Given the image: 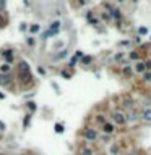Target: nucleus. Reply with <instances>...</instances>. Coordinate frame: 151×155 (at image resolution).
<instances>
[{
  "instance_id": "2eb2a0df",
  "label": "nucleus",
  "mask_w": 151,
  "mask_h": 155,
  "mask_svg": "<svg viewBox=\"0 0 151 155\" xmlns=\"http://www.w3.org/2000/svg\"><path fill=\"white\" fill-rule=\"evenodd\" d=\"M112 15H114V16H116V18H119V16H120V13H119V10H112Z\"/></svg>"
},
{
  "instance_id": "f03ea898",
  "label": "nucleus",
  "mask_w": 151,
  "mask_h": 155,
  "mask_svg": "<svg viewBox=\"0 0 151 155\" xmlns=\"http://www.w3.org/2000/svg\"><path fill=\"white\" fill-rule=\"evenodd\" d=\"M85 137L88 139V141H94V139L98 137V134H96V131H94V129H86L85 131Z\"/></svg>"
},
{
  "instance_id": "20e7f679",
  "label": "nucleus",
  "mask_w": 151,
  "mask_h": 155,
  "mask_svg": "<svg viewBox=\"0 0 151 155\" xmlns=\"http://www.w3.org/2000/svg\"><path fill=\"white\" fill-rule=\"evenodd\" d=\"M10 81H11L10 74H3V73H0V84H2V86L10 84Z\"/></svg>"
},
{
  "instance_id": "39448f33",
  "label": "nucleus",
  "mask_w": 151,
  "mask_h": 155,
  "mask_svg": "<svg viewBox=\"0 0 151 155\" xmlns=\"http://www.w3.org/2000/svg\"><path fill=\"white\" fill-rule=\"evenodd\" d=\"M135 70H137V73H145V70H146V65L145 63H137V66H135Z\"/></svg>"
},
{
  "instance_id": "9b49d317",
  "label": "nucleus",
  "mask_w": 151,
  "mask_h": 155,
  "mask_svg": "<svg viewBox=\"0 0 151 155\" xmlns=\"http://www.w3.org/2000/svg\"><path fill=\"white\" fill-rule=\"evenodd\" d=\"M55 131H57V133H63V126L62 125H55Z\"/></svg>"
},
{
  "instance_id": "7ed1b4c3",
  "label": "nucleus",
  "mask_w": 151,
  "mask_h": 155,
  "mask_svg": "<svg viewBox=\"0 0 151 155\" xmlns=\"http://www.w3.org/2000/svg\"><path fill=\"white\" fill-rule=\"evenodd\" d=\"M20 76H21V82H25V84H26V82H29L31 78H33L29 71H21V73H20Z\"/></svg>"
},
{
  "instance_id": "f3484780",
  "label": "nucleus",
  "mask_w": 151,
  "mask_h": 155,
  "mask_svg": "<svg viewBox=\"0 0 151 155\" xmlns=\"http://www.w3.org/2000/svg\"><path fill=\"white\" fill-rule=\"evenodd\" d=\"M5 8V0H0V10Z\"/></svg>"
},
{
  "instance_id": "4be33fe9",
  "label": "nucleus",
  "mask_w": 151,
  "mask_h": 155,
  "mask_svg": "<svg viewBox=\"0 0 151 155\" xmlns=\"http://www.w3.org/2000/svg\"><path fill=\"white\" fill-rule=\"evenodd\" d=\"M132 155H140V154H137V152H135V154H132Z\"/></svg>"
},
{
  "instance_id": "ddd939ff",
  "label": "nucleus",
  "mask_w": 151,
  "mask_h": 155,
  "mask_svg": "<svg viewBox=\"0 0 151 155\" xmlns=\"http://www.w3.org/2000/svg\"><path fill=\"white\" fill-rule=\"evenodd\" d=\"M145 79H146V81H151V73H145Z\"/></svg>"
},
{
  "instance_id": "9d476101",
  "label": "nucleus",
  "mask_w": 151,
  "mask_h": 155,
  "mask_svg": "<svg viewBox=\"0 0 151 155\" xmlns=\"http://www.w3.org/2000/svg\"><path fill=\"white\" fill-rule=\"evenodd\" d=\"M119 152V147L117 145H112V147H110V154H112V155H116Z\"/></svg>"
},
{
  "instance_id": "6e6552de",
  "label": "nucleus",
  "mask_w": 151,
  "mask_h": 155,
  "mask_svg": "<svg viewBox=\"0 0 151 155\" xmlns=\"http://www.w3.org/2000/svg\"><path fill=\"white\" fill-rule=\"evenodd\" d=\"M112 131H114V126H112V125H109V123H104V133L110 134Z\"/></svg>"
},
{
  "instance_id": "f8f14e48",
  "label": "nucleus",
  "mask_w": 151,
  "mask_h": 155,
  "mask_svg": "<svg viewBox=\"0 0 151 155\" xmlns=\"http://www.w3.org/2000/svg\"><path fill=\"white\" fill-rule=\"evenodd\" d=\"M65 55H67V52H65V50H62V53H59V55H57V57H55V58H57V60H59V58H63V57H65Z\"/></svg>"
},
{
  "instance_id": "412c9836",
  "label": "nucleus",
  "mask_w": 151,
  "mask_h": 155,
  "mask_svg": "<svg viewBox=\"0 0 151 155\" xmlns=\"http://www.w3.org/2000/svg\"><path fill=\"white\" fill-rule=\"evenodd\" d=\"M146 66H148V68H151V62H148V63H146Z\"/></svg>"
},
{
  "instance_id": "6ab92c4d",
  "label": "nucleus",
  "mask_w": 151,
  "mask_h": 155,
  "mask_svg": "<svg viewBox=\"0 0 151 155\" xmlns=\"http://www.w3.org/2000/svg\"><path fill=\"white\" fill-rule=\"evenodd\" d=\"M130 57H132V58H133V60H137V58H138V55H137V53H135V52H133V53H132V55H130Z\"/></svg>"
},
{
  "instance_id": "aec40b11",
  "label": "nucleus",
  "mask_w": 151,
  "mask_h": 155,
  "mask_svg": "<svg viewBox=\"0 0 151 155\" xmlns=\"http://www.w3.org/2000/svg\"><path fill=\"white\" fill-rule=\"evenodd\" d=\"M29 108H31V110H33V112H34V110H36V105H34V103H29Z\"/></svg>"
},
{
  "instance_id": "4468645a",
  "label": "nucleus",
  "mask_w": 151,
  "mask_h": 155,
  "mask_svg": "<svg viewBox=\"0 0 151 155\" xmlns=\"http://www.w3.org/2000/svg\"><path fill=\"white\" fill-rule=\"evenodd\" d=\"M23 125H25V126H28V125H29V115H28V116L25 118V121H23Z\"/></svg>"
},
{
  "instance_id": "1a4fd4ad",
  "label": "nucleus",
  "mask_w": 151,
  "mask_h": 155,
  "mask_svg": "<svg viewBox=\"0 0 151 155\" xmlns=\"http://www.w3.org/2000/svg\"><path fill=\"white\" fill-rule=\"evenodd\" d=\"M81 155H93V150H91V149H83Z\"/></svg>"
},
{
  "instance_id": "a211bd4d",
  "label": "nucleus",
  "mask_w": 151,
  "mask_h": 155,
  "mask_svg": "<svg viewBox=\"0 0 151 155\" xmlns=\"http://www.w3.org/2000/svg\"><path fill=\"white\" fill-rule=\"evenodd\" d=\"M91 62V57H85L83 58V63H89Z\"/></svg>"
},
{
  "instance_id": "0eeeda50",
  "label": "nucleus",
  "mask_w": 151,
  "mask_h": 155,
  "mask_svg": "<svg viewBox=\"0 0 151 155\" xmlns=\"http://www.w3.org/2000/svg\"><path fill=\"white\" fill-rule=\"evenodd\" d=\"M143 120L146 123H151V110H145V113H143Z\"/></svg>"
},
{
  "instance_id": "f257e3e1",
  "label": "nucleus",
  "mask_w": 151,
  "mask_h": 155,
  "mask_svg": "<svg viewBox=\"0 0 151 155\" xmlns=\"http://www.w3.org/2000/svg\"><path fill=\"white\" fill-rule=\"evenodd\" d=\"M112 120L117 123V125H124V123L127 121V116L124 113H120V112H114L112 113Z\"/></svg>"
},
{
  "instance_id": "dca6fc26",
  "label": "nucleus",
  "mask_w": 151,
  "mask_h": 155,
  "mask_svg": "<svg viewBox=\"0 0 151 155\" xmlns=\"http://www.w3.org/2000/svg\"><path fill=\"white\" fill-rule=\"evenodd\" d=\"M31 31H33V33H36V31H39V26H38V24H33V27H31Z\"/></svg>"
},
{
  "instance_id": "423d86ee",
  "label": "nucleus",
  "mask_w": 151,
  "mask_h": 155,
  "mask_svg": "<svg viewBox=\"0 0 151 155\" xmlns=\"http://www.w3.org/2000/svg\"><path fill=\"white\" fill-rule=\"evenodd\" d=\"M3 58H5L7 62L13 60V53H11V50H5V52H3Z\"/></svg>"
}]
</instances>
